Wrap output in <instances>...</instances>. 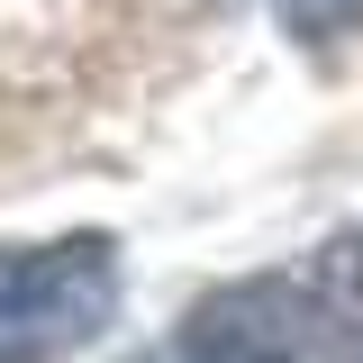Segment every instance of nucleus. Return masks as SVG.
<instances>
[{"label": "nucleus", "mask_w": 363, "mask_h": 363, "mask_svg": "<svg viewBox=\"0 0 363 363\" xmlns=\"http://www.w3.org/2000/svg\"><path fill=\"white\" fill-rule=\"evenodd\" d=\"M182 345L200 363H363V236H327L300 264L218 281L191 300Z\"/></svg>", "instance_id": "obj_1"}, {"label": "nucleus", "mask_w": 363, "mask_h": 363, "mask_svg": "<svg viewBox=\"0 0 363 363\" xmlns=\"http://www.w3.org/2000/svg\"><path fill=\"white\" fill-rule=\"evenodd\" d=\"M109 318H118L109 236L0 245V363H73Z\"/></svg>", "instance_id": "obj_2"}, {"label": "nucleus", "mask_w": 363, "mask_h": 363, "mask_svg": "<svg viewBox=\"0 0 363 363\" xmlns=\"http://www.w3.org/2000/svg\"><path fill=\"white\" fill-rule=\"evenodd\" d=\"M281 18H291V37L327 45V37H345V28L363 18V0H281Z\"/></svg>", "instance_id": "obj_3"}]
</instances>
